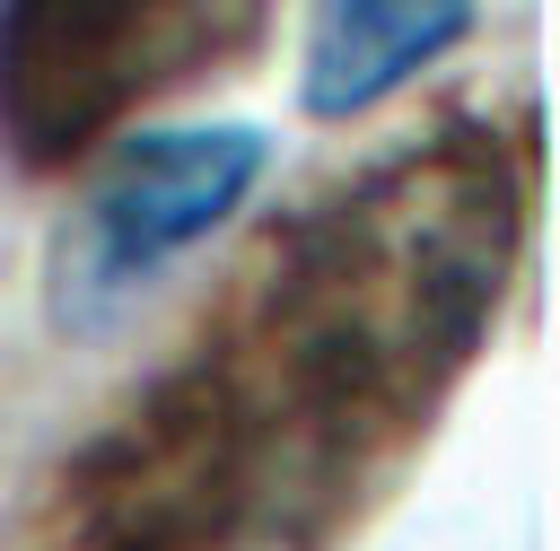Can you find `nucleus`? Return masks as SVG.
<instances>
[{"label": "nucleus", "mask_w": 560, "mask_h": 551, "mask_svg": "<svg viewBox=\"0 0 560 551\" xmlns=\"http://www.w3.org/2000/svg\"><path fill=\"white\" fill-rule=\"evenodd\" d=\"M472 35V0H306L298 114L350 122Z\"/></svg>", "instance_id": "20e7f679"}, {"label": "nucleus", "mask_w": 560, "mask_h": 551, "mask_svg": "<svg viewBox=\"0 0 560 551\" xmlns=\"http://www.w3.org/2000/svg\"><path fill=\"white\" fill-rule=\"evenodd\" d=\"M271 166L254 122H149L105 149L44 254V315L61 341H105L201 236H219Z\"/></svg>", "instance_id": "7ed1b4c3"}, {"label": "nucleus", "mask_w": 560, "mask_h": 551, "mask_svg": "<svg viewBox=\"0 0 560 551\" xmlns=\"http://www.w3.org/2000/svg\"><path fill=\"white\" fill-rule=\"evenodd\" d=\"M271 0H0V149L61 175L149 105L245 61Z\"/></svg>", "instance_id": "f03ea898"}, {"label": "nucleus", "mask_w": 560, "mask_h": 551, "mask_svg": "<svg viewBox=\"0 0 560 551\" xmlns=\"http://www.w3.org/2000/svg\"><path fill=\"white\" fill-rule=\"evenodd\" d=\"M525 245V166L490 122H446L289 219L262 280L149 437L210 525L306 534L359 507L490 350Z\"/></svg>", "instance_id": "f257e3e1"}]
</instances>
